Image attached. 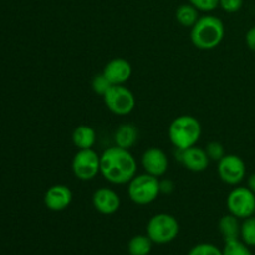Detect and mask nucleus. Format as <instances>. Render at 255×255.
Segmentation results:
<instances>
[{"instance_id": "1", "label": "nucleus", "mask_w": 255, "mask_h": 255, "mask_svg": "<svg viewBox=\"0 0 255 255\" xmlns=\"http://www.w3.org/2000/svg\"><path fill=\"white\" fill-rule=\"evenodd\" d=\"M100 174L111 184H128L137 174V162L129 149L110 147L100 156Z\"/></svg>"}, {"instance_id": "2", "label": "nucleus", "mask_w": 255, "mask_h": 255, "mask_svg": "<svg viewBox=\"0 0 255 255\" xmlns=\"http://www.w3.org/2000/svg\"><path fill=\"white\" fill-rule=\"evenodd\" d=\"M226 35L223 21L214 15H204L191 30V41L199 50H213L221 45Z\"/></svg>"}, {"instance_id": "3", "label": "nucleus", "mask_w": 255, "mask_h": 255, "mask_svg": "<svg viewBox=\"0 0 255 255\" xmlns=\"http://www.w3.org/2000/svg\"><path fill=\"white\" fill-rule=\"evenodd\" d=\"M202 136L201 122L191 115L176 117L168 127V137L177 149L196 146Z\"/></svg>"}, {"instance_id": "4", "label": "nucleus", "mask_w": 255, "mask_h": 255, "mask_svg": "<svg viewBox=\"0 0 255 255\" xmlns=\"http://www.w3.org/2000/svg\"><path fill=\"white\" fill-rule=\"evenodd\" d=\"M127 193H128L129 199L137 206L151 204L161 194L158 178L148 173L136 174L128 182Z\"/></svg>"}, {"instance_id": "5", "label": "nucleus", "mask_w": 255, "mask_h": 255, "mask_svg": "<svg viewBox=\"0 0 255 255\" xmlns=\"http://www.w3.org/2000/svg\"><path fill=\"white\" fill-rule=\"evenodd\" d=\"M179 223L172 214H154L147 223V236L156 244H167L177 238Z\"/></svg>"}, {"instance_id": "6", "label": "nucleus", "mask_w": 255, "mask_h": 255, "mask_svg": "<svg viewBox=\"0 0 255 255\" xmlns=\"http://www.w3.org/2000/svg\"><path fill=\"white\" fill-rule=\"evenodd\" d=\"M102 97L107 109L112 114L119 116H126L131 114L136 106L133 92L124 85H112Z\"/></svg>"}, {"instance_id": "7", "label": "nucleus", "mask_w": 255, "mask_h": 255, "mask_svg": "<svg viewBox=\"0 0 255 255\" xmlns=\"http://www.w3.org/2000/svg\"><path fill=\"white\" fill-rule=\"evenodd\" d=\"M228 212L239 219L255 214V194L248 187H236L227 197Z\"/></svg>"}, {"instance_id": "8", "label": "nucleus", "mask_w": 255, "mask_h": 255, "mask_svg": "<svg viewBox=\"0 0 255 255\" xmlns=\"http://www.w3.org/2000/svg\"><path fill=\"white\" fill-rule=\"evenodd\" d=\"M71 168L80 181H92L100 173V156L92 148L79 149L72 158Z\"/></svg>"}, {"instance_id": "9", "label": "nucleus", "mask_w": 255, "mask_h": 255, "mask_svg": "<svg viewBox=\"0 0 255 255\" xmlns=\"http://www.w3.org/2000/svg\"><path fill=\"white\" fill-rule=\"evenodd\" d=\"M218 176L222 181L229 186H238L242 183L247 173L246 163L237 154H226L218 162Z\"/></svg>"}, {"instance_id": "10", "label": "nucleus", "mask_w": 255, "mask_h": 255, "mask_svg": "<svg viewBox=\"0 0 255 255\" xmlns=\"http://www.w3.org/2000/svg\"><path fill=\"white\" fill-rule=\"evenodd\" d=\"M174 157L184 168L194 172V173H201V172L206 171L209 166V162H211L206 149L199 148L197 146L189 147L187 149L176 148Z\"/></svg>"}, {"instance_id": "11", "label": "nucleus", "mask_w": 255, "mask_h": 255, "mask_svg": "<svg viewBox=\"0 0 255 255\" xmlns=\"http://www.w3.org/2000/svg\"><path fill=\"white\" fill-rule=\"evenodd\" d=\"M144 172L153 177H162L168 171L169 161L167 154L157 147H152L144 151L141 158Z\"/></svg>"}, {"instance_id": "12", "label": "nucleus", "mask_w": 255, "mask_h": 255, "mask_svg": "<svg viewBox=\"0 0 255 255\" xmlns=\"http://www.w3.org/2000/svg\"><path fill=\"white\" fill-rule=\"evenodd\" d=\"M92 206L99 213L110 216V214L116 213L120 209L121 198L114 189L102 187V188L96 189L92 194Z\"/></svg>"}, {"instance_id": "13", "label": "nucleus", "mask_w": 255, "mask_h": 255, "mask_svg": "<svg viewBox=\"0 0 255 255\" xmlns=\"http://www.w3.org/2000/svg\"><path fill=\"white\" fill-rule=\"evenodd\" d=\"M72 202V192L65 184H54L44 194V203L52 212L65 211Z\"/></svg>"}, {"instance_id": "14", "label": "nucleus", "mask_w": 255, "mask_h": 255, "mask_svg": "<svg viewBox=\"0 0 255 255\" xmlns=\"http://www.w3.org/2000/svg\"><path fill=\"white\" fill-rule=\"evenodd\" d=\"M102 74L112 85H124L132 76V65L122 57L112 59L105 65Z\"/></svg>"}, {"instance_id": "15", "label": "nucleus", "mask_w": 255, "mask_h": 255, "mask_svg": "<svg viewBox=\"0 0 255 255\" xmlns=\"http://www.w3.org/2000/svg\"><path fill=\"white\" fill-rule=\"evenodd\" d=\"M115 146L131 149L138 141V129L133 124H122L117 127L114 134Z\"/></svg>"}, {"instance_id": "16", "label": "nucleus", "mask_w": 255, "mask_h": 255, "mask_svg": "<svg viewBox=\"0 0 255 255\" xmlns=\"http://www.w3.org/2000/svg\"><path fill=\"white\" fill-rule=\"evenodd\" d=\"M72 142L77 149H89L96 143V131L87 125H80L72 132Z\"/></svg>"}, {"instance_id": "17", "label": "nucleus", "mask_w": 255, "mask_h": 255, "mask_svg": "<svg viewBox=\"0 0 255 255\" xmlns=\"http://www.w3.org/2000/svg\"><path fill=\"white\" fill-rule=\"evenodd\" d=\"M218 228L223 237L224 242L233 241V239H239L241 237V223L239 218H237L233 214H226L222 217L218 222Z\"/></svg>"}, {"instance_id": "18", "label": "nucleus", "mask_w": 255, "mask_h": 255, "mask_svg": "<svg viewBox=\"0 0 255 255\" xmlns=\"http://www.w3.org/2000/svg\"><path fill=\"white\" fill-rule=\"evenodd\" d=\"M199 10L196 9L192 4H183L178 6L176 10V19L182 26L184 27H193L194 24L199 19Z\"/></svg>"}, {"instance_id": "19", "label": "nucleus", "mask_w": 255, "mask_h": 255, "mask_svg": "<svg viewBox=\"0 0 255 255\" xmlns=\"http://www.w3.org/2000/svg\"><path fill=\"white\" fill-rule=\"evenodd\" d=\"M152 244L148 236H134L128 242V253L129 255H148L152 251Z\"/></svg>"}, {"instance_id": "20", "label": "nucleus", "mask_w": 255, "mask_h": 255, "mask_svg": "<svg viewBox=\"0 0 255 255\" xmlns=\"http://www.w3.org/2000/svg\"><path fill=\"white\" fill-rule=\"evenodd\" d=\"M241 238L248 247H255V217L243 219L241 224Z\"/></svg>"}, {"instance_id": "21", "label": "nucleus", "mask_w": 255, "mask_h": 255, "mask_svg": "<svg viewBox=\"0 0 255 255\" xmlns=\"http://www.w3.org/2000/svg\"><path fill=\"white\" fill-rule=\"evenodd\" d=\"M222 253L223 255H253L249 251L248 246L239 239L224 242V248Z\"/></svg>"}, {"instance_id": "22", "label": "nucleus", "mask_w": 255, "mask_h": 255, "mask_svg": "<svg viewBox=\"0 0 255 255\" xmlns=\"http://www.w3.org/2000/svg\"><path fill=\"white\" fill-rule=\"evenodd\" d=\"M91 86H92V90H94L95 94L104 96V95L109 91L110 87L112 86V84L106 79V76H105V75L101 72V74L95 75L94 79H92Z\"/></svg>"}, {"instance_id": "23", "label": "nucleus", "mask_w": 255, "mask_h": 255, "mask_svg": "<svg viewBox=\"0 0 255 255\" xmlns=\"http://www.w3.org/2000/svg\"><path fill=\"white\" fill-rule=\"evenodd\" d=\"M188 255H223L221 249L211 243H201L194 246Z\"/></svg>"}, {"instance_id": "24", "label": "nucleus", "mask_w": 255, "mask_h": 255, "mask_svg": "<svg viewBox=\"0 0 255 255\" xmlns=\"http://www.w3.org/2000/svg\"><path fill=\"white\" fill-rule=\"evenodd\" d=\"M204 149H206L207 154H208L211 161L219 162L224 156H226V149H224L223 144L219 143V142H209Z\"/></svg>"}, {"instance_id": "25", "label": "nucleus", "mask_w": 255, "mask_h": 255, "mask_svg": "<svg viewBox=\"0 0 255 255\" xmlns=\"http://www.w3.org/2000/svg\"><path fill=\"white\" fill-rule=\"evenodd\" d=\"M189 4L193 5L199 11L209 12L219 6V0H189Z\"/></svg>"}, {"instance_id": "26", "label": "nucleus", "mask_w": 255, "mask_h": 255, "mask_svg": "<svg viewBox=\"0 0 255 255\" xmlns=\"http://www.w3.org/2000/svg\"><path fill=\"white\" fill-rule=\"evenodd\" d=\"M242 5H243V0H219V6L229 14L239 11Z\"/></svg>"}, {"instance_id": "27", "label": "nucleus", "mask_w": 255, "mask_h": 255, "mask_svg": "<svg viewBox=\"0 0 255 255\" xmlns=\"http://www.w3.org/2000/svg\"><path fill=\"white\" fill-rule=\"evenodd\" d=\"M174 191V183L171 179H162L159 181V192L161 194H171Z\"/></svg>"}, {"instance_id": "28", "label": "nucleus", "mask_w": 255, "mask_h": 255, "mask_svg": "<svg viewBox=\"0 0 255 255\" xmlns=\"http://www.w3.org/2000/svg\"><path fill=\"white\" fill-rule=\"evenodd\" d=\"M246 44L249 50L255 52V26L251 27L246 34Z\"/></svg>"}, {"instance_id": "29", "label": "nucleus", "mask_w": 255, "mask_h": 255, "mask_svg": "<svg viewBox=\"0 0 255 255\" xmlns=\"http://www.w3.org/2000/svg\"><path fill=\"white\" fill-rule=\"evenodd\" d=\"M247 187L255 194V173L251 174V176L248 177V184H247Z\"/></svg>"}]
</instances>
